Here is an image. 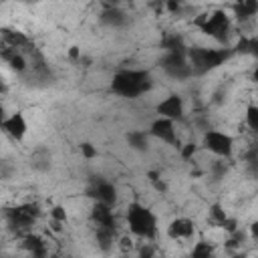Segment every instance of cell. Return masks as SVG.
Instances as JSON below:
<instances>
[{"label": "cell", "mask_w": 258, "mask_h": 258, "mask_svg": "<svg viewBox=\"0 0 258 258\" xmlns=\"http://www.w3.org/2000/svg\"><path fill=\"white\" fill-rule=\"evenodd\" d=\"M151 89V75L147 71L137 69H123L111 81V91L119 97L135 99Z\"/></svg>", "instance_id": "cell-1"}, {"label": "cell", "mask_w": 258, "mask_h": 258, "mask_svg": "<svg viewBox=\"0 0 258 258\" xmlns=\"http://www.w3.org/2000/svg\"><path fill=\"white\" fill-rule=\"evenodd\" d=\"M234 54V48H206V46H196L187 50V58L191 62L194 75L208 73L212 69H218L224 64L230 56Z\"/></svg>", "instance_id": "cell-2"}, {"label": "cell", "mask_w": 258, "mask_h": 258, "mask_svg": "<svg viewBox=\"0 0 258 258\" xmlns=\"http://www.w3.org/2000/svg\"><path fill=\"white\" fill-rule=\"evenodd\" d=\"M127 224H129V230L143 240H153L157 234V220L153 212L137 202L127 208Z\"/></svg>", "instance_id": "cell-3"}, {"label": "cell", "mask_w": 258, "mask_h": 258, "mask_svg": "<svg viewBox=\"0 0 258 258\" xmlns=\"http://www.w3.org/2000/svg\"><path fill=\"white\" fill-rule=\"evenodd\" d=\"M196 26H200L202 32H206L208 36H212L218 42H226L230 32H232V22H230V16L226 14V10H216L212 14H202L196 20Z\"/></svg>", "instance_id": "cell-4"}, {"label": "cell", "mask_w": 258, "mask_h": 258, "mask_svg": "<svg viewBox=\"0 0 258 258\" xmlns=\"http://www.w3.org/2000/svg\"><path fill=\"white\" fill-rule=\"evenodd\" d=\"M161 67L169 77H173L177 81H183V79L194 75L187 52H165V56L161 60Z\"/></svg>", "instance_id": "cell-5"}, {"label": "cell", "mask_w": 258, "mask_h": 258, "mask_svg": "<svg viewBox=\"0 0 258 258\" xmlns=\"http://www.w3.org/2000/svg\"><path fill=\"white\" fill-rule=\"evenodd\" d=\"M38 214H40V210L36 204H22V206H16L12 210H6V220L16 232H20V230L30 228L36 222Z\"/></svg>", "instance_id": "cell-6"}, {"label": "cell", "mask_w": 258, "mask_h": 258, "mask_svg": "<svg viewBox=\"0 0 258 258\" xmlns=\"http://www.w3.org/2000/svg\"><path fill=\"white\" fill-rule=\"evenodd\" d=\"M204 147L218 157H230L234 151V139L224 131L210 129L204 133Z\"/></svg>", "instance_id": "cell-7"}, {"label": "cell", "mask_w": 258, "mask_h": 258, "mask_svg": "<svg viewBox=\"0 0 258 258\" xmlns=\"http://www.w3.org/2000/svg\"><path fill=\"white\" fill-rule=\"evenodd\" d=\"M87 196H91L95 202H103V204L115 206V202H117V187L111 181H107V179H93L89 189H87Z\"/></svg>", "instance_id": "cell-8"}, {"label": "cell", "mask_w": 258, "mask_h": 258, "mask_svg": "<svg viewBox=\"0 0 258 258\" xmlns=\"http://www.w3.org/2000/svg\"><path fill=\"white\" fill-rule=\"evenodd\" d=\"M149 135H153L155 139H161L163 143H177V131H175V121L169 119V117H161L155 119L149 127Z\"/></svg>", "instance_id": "cell-9"}, {"label": "cell", "mask_w": 258, "mask_h": 258, "mask_svg": "<svg viewBox=\"0 0 258 258\" xmlns=\"http://www.w3.org/2000/svg\"><path fill=\"white\" fill-rule=\"evenodd\" d=\"M2 129L14 141H22L24 135H26V131H28V123H26V119H24L22 113H12L10 117L2 119Z\"/></svg>", "instance_id": "cell-10"}, {"label": "cell", "mask_w": 258, "mask_h": 258, "mask_svg": "<svg viewBox=\"0 0 258 258\" xmlns=\"http://www.w3.org/2000/svg\"><path fill=\"white\" fill-rule=\"evenodd\" d=\"M157 113L161 117H169L173 121H179L183 119V113H185V107H183V99L179 95H169L167 99H163L159 105H157Z\"/></svg>", "instance_id": "cell-11"}, {"label": "cell", "mask_w": 258, "mask_h": 258, "mask_svg": "<svg viewBox=\"0 0 258 258\" xmlns=\"http://www.w3.org/2000/svg\"><path fill=\"white\" fill-rule=\"evenodd\" d=\"M194 232H196V224H194L189 218H175V220L167 226V234H169V238H173V240L191 238Z\"/></svg>", "instance_id": "cell-12"}, {"label": "cell", "mask_w": 258, "mask_h": 258, "mask_svg": "<svg viewBox=\"0 0 258 258\" xmlns=\"http://www.w3.org/2000/svg\"><path fill=\"white\" fill-rule=\"evenodd\" d=\"M232 12H234L236 20L248 22L250 18H254L258 14V0H236L232 4Z\"/></svg>", "instance_id": "cell-13"}, {"label": "cell", "mask_w": 258, "mask_h": 258, "mask_svg": "<svg viewBox=\"0 0 258 258\" xmlns=\"http://www.w3.org/2000/svg\"><path fill=\"white\" fill-rule=\"evenodd\" d=\"M101 20H103L107 26L119 28V26H123V24L127 22V16H125V12H123L121 8H117V6H109V8L101 14Z\"/></svg>", "instance_id": "cell-14"}, {"label": "cell", "mask_w": 258, "mask_h": 258, "mask_svg": "<svg viewBox=\"0 0 258 258\" xmlns=\"http://www.w3.org/2000/svg\"><path fill=\"white\" fill-rule=\"evenodd\" d=\"M22 246L32 254V256H46V244L40 236L36 234H26L22 240Z\"/></svg>", "instance_id": "cell-15"}, {"label": "cell", "mask_w": 258, "mask_h": 258, "mask_svg": "<svg viewBox=\"0 0 258 258\" xmlns=\"http://www.w3.org/2000/svg\"><path fill=\"white\" fill-rule=\"evenodd\" d=\"M234 52H244V54L258 56V34H256V36H242V38L238 40Z\"/></svg>", "instance_id": "cell-16"}, {"label": "cell", "mask_w": 258, "mask_h": 258, "mask_svg": "<svg viewBox=\"0 0 258 258\" xmlns=\"http://www.w3.org/2000/svg\"><path fill=\"white\" fill-rule=\"evenodd\" d=\"M127 143H129L133 149L143 151V149H147V133H145V131H129Z\"/></svg>", "instance_id": "cell-17"}, {"label": "cell", "mask_w": 258, "mask_h": 258, "mask_svg": "<svg viewBox=\"0 0 258 258\" xmlns=\"http://www.w3.org/2000/svg\"><path fill=\"white\" fill-rule=\"evenodd\" d=\"M226 218H228V214H226V210H222V206L216 204V206L210 208V224H212V226L222 228L224 222H226Z\"/></svg>", "instance_id": "cell-18"}, {"label": "cell", "mask_w": 258, "mask_h": 258, "mask_svg": "<svg viewBox=\"0 0 258 258\" xmlns=\"http://www.w3.org/2000/svg\"><path fill=\"white\" fill-rule=\"evenodd\" d=\"M246 125L254 133H258V105H248V109H246Z\"/></svg>", "instance_id": "cell-19"}, {"label": "cell", "mask_w": 258, "mask_h": 258, "mask_svg": "<svg viewBox=\"0 0 258 258\" xmlns=\"http://www.w3.org/2000/svg\"><path fill=\"white\" fill-rule=\"evenodd\" d=\"M214 254V246L210 242H198L194 248H191V256L196 258H202V256H210Z\"/></svg>", "instance_id": "cell-20"}, {"label": "cell", "mask_w": 258, "mask_h": 258, "mask_svg": "<svg viewBox=\"0 0 258 258\" xmlns=\"http://www.w3.org/2000/svg\"><path fill=\"white\" fill-rule=\"evenodd\" d=\"M50 218L54 220V222H60V224H64L67 222V210L62 208V206H54L52 210H50Z\"/></svg>", "instance_id": "cell-21"}, {"label": "cell", "mask_w": 258, "mask_h": 258, "mask_svg": "<svg viewBox=\"0 0 258 258\" xmlns=\"http://www.w3.org/2000/svg\"><path fill=\"white\" fill-rule=\"evenodd\" d=\"M165 8L171 14H179L183 8V0H165Z\"/></svg>", "instance_id": "cell-22"}, {"label": "cell", "mask_w": 258, "mask_h": 258, "mask_svg": "<svg viewBox=\"0 0 258 258\" xmlns=\"http://www.w3.org/2000/svg\"><path fill=\"white\" fill-rule=\"evenodd\" d=\"M196 149H198V145H196L194 141L185 143V145L181 147V157H183V159H191V157H194V153H196Z\"/></svg>", "instance_id": "cell-23"}, {"label": "cell", "mask_w": 258, "mask_h": 258, "mask_svg": "<svg viewBox=\"0 0 258 258\" xmlns=\"http://www.w3.org/2000/svg\"><path fill=\"white\" fill-rule=\"evenodd\" d=\"M81 153H83L87 159H93V157H97V149H95L91 143H81Z\"/></svg>", "instance_id": "cell-24"}, {"label": "cell", "mask_w": 258, "mask_h": 258, "mask_svg": "<svg viewBox=\"0 0 258 258\" xmlns=\"http://www.w3.org/2000/svg\"><path fill=\"white\" fill-rule=\"evenodd\" d=\"M250 238H252V240H258V222H254V224L250 226Z\"/></svg>", "instance_id": "cell-25"}, {"label": "cell", "mask_w": 258, "mask_h": 258, "mask_svg": "<svg viewBox=\"0 0 258 258\" xmlns=\"http://www.w3.org/2000/svg\"><path fill=\"white\" fill-rule=\"evenodd\" d=\"M69 56H71V58H79V48H77V46H73V48L69 50Z\"/></svg>", "instance_id": "cell-26"}, {"label": "cell", "mask_w": 258, "mask_h": 258, "mask_svg": "<svg viewBox=\"0 0 258 258\" xmlns=\"http://www.w3.org/2000/svg\"><path fill=\"white\" fill-rule=\"evenodd\" d=\"M139 254H141V256H151V254H153V250H151V248H145V246H143Z\"/></svg>", "instance_id": "cell-27"}, {"label": "cell", "mask_w": 258, "mask_h": 258, "mask_svg": "<svg viewBox=\"0 0 258 258\" xmlns=\"http://www.w3.org/2000/svg\"><path fill=\"white\" fill-rule=\"evenodd\" d=\"M252 77H254V81L258 83V64H256V69H254V75H252Z\"/></svg>", "instance_id": "cell-28"}, {"label": "cell", "mask_w": 258, "mask_h": 258, "mask_svg": "<svg viewBox=\"0 0 258 258\" xmlns=\"http://www.w3.org/2000/svg\"><path fill=\"white\" fill-rule=\"evenodd\" d=\"M20 2H30L32 4V2H38V0H20Z\"/></svg>", "instance_id": "cell-29"}]
</instances>
